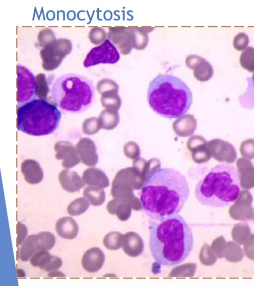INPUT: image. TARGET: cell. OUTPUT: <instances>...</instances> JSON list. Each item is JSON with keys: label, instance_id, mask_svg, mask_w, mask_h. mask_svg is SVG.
Instances as JSON below:
<instances>
[{"label": "cell", "instance_id": "30bf717a", "mask_svg": "<svg viewBox=\"0 0 254 286\" xmlns=\"http://www.w3.org/2000/svg\"><path fill=\"white\" fill-rule=\"evenodd\" d=\"M107 37L122 55L130 53L133 44L131 27H110Z\"/></svg>", "mask_w": 254, "mask_h": 286}, {"label": "cell", "instance_id": "ac0fdd59", "mask_svg": "<svg viewBox=\"0 0 254 286\" xmlns=\"http://www.w3.org/2000/svg\"><path fill=\"white\" fill-rule=\"evenodd\" d=\"M56 230L58 235L64 239L75 238L78 232V225L71 217L65 216L56 222Z\"/></svg>", "mask_w": 254, "mask_h": 286}, {"label": "cell", "instance_id": "d590c367", "mask_svg": "<svg viewBox=\"0 0 254 286\" xmlns=\"http://www.w3.org/2000/svg\"><path fill=\"white\" fill-rule=\"evenodd\" d=\"M107 36L105 29L100 27H92L89 31L88 38L91 43L94 45H100L106 40Z\"/></svg>", "mask_w": 254, "mask_h": 286}, {"label": "cell", "instance_id": "44dd1931", "mask_svg": "<svg viewBox=\"0 0 254 286\" xmlns=\"http://www.w3.org/2000/svg\"><path fill=\"white\" fill-rule=\"evenodd\" d=\"M151 27H131L132 35V48L141 50L144 49L149 42L148 34L153 30Z\"/></svg>", "mask_w": 254, "mask_h": 286}, {"label": "cell", "instance_id": "f6af8a7d", "mask_svg": "<svg viewBox=\"0 0 254 286\" xmlns=\"http://www.w3.org/2000/svg\"><path fill=\"white\" fill-rule=\"evenodd\" d=\"M252 218L254 220V211H253V215Z\"/></svg>", "mask_w": 254, "mask_h": 286}, {"label": "cell", "instance_id": "484cf974", "mask_svg": "<svg viewBox=\"0 0 254 286\" xmlns=\"http://www.w3.org/2000/svg\"><path fill=\"white\" fill-rule=\"evenodd\" d=\"M55 243V236L50 232H40L35 236V245L37 251L50 250Z\"/></svg>", "mask_w": 254, "mask_h": 286}, {"label": "cell", "instance_id": "f1b7e54d", "mask_svg": "<svg viewBox=\"0 0 254 286\" xmlns=\"http://www.w3.org/2000/svg\"><path fill=\"white\" fill-rule=\"evenodd\" d=\"M36 235H29L23 242L20 251L18 258L23 262L27 261L37 251L35 245Z\"/></svg>", "mask_w": 254, "mask_h": 286}, {"label": "cell", "instance_id": "ab89813d", "mask_svg": "<svg viewBox=\"0 0 254 286\" xmlns=\"http://www.w3.org/2000/svg\"><path fill=\"white\" fill-rule=\"evenodd\" d=\"M119 233L112 232L108 233L104 237L103 243L108 249L115 250L119 248Z\"/></svg>", "mask_w": 254, "mask_h": 286}, {"label": "cell", "instance_id": "e0dca14e", "mask_svg": "<svg viewBox=\"0 0 254 286\" xmlns=\"http://www.w3.org/2000/svg\"><path fill=\"white\" fill-rule=\"evenodd\" d=\"M30 262L33 266L39 267L47 272L55 269L58 264L57 256L51 255L48 251L35 253L30 258Z\"/></svg>", "mask_w": 254, "mask_h": 286}, {"label": "cell", "instance_id": "f546056e", "mask_svg": "<svg viewBox=\"0 0 254 286\" xmlns=\"http://www.w3.org/2000/svg\"><path fill=\"white\" fill-rule=\"evenodd\" d=\"M251 233V229L247 224H238L232 228L231 235L237 243L244 244Z\"/></svg>", "mask_w": 254, "mask_h": 286}, {"label": "cell", "instance_id": "f35d334b", "mask_svg": "<svg viewBox=\"0 0 254 286\" xmlns=\"http://www.w3.org/2000/svg\"><path fill=\"white\" fill-rule=\"evenodd\" d=\"M216 258L209 246L205 244L200 253V260L202 263L207 266L212 265L216 261Z\"/></svg>", "mask_w": 254, "mask_h": 286}, {"label": "cell", "instance_id": "ee69618b", "mask_svg": "<svg viewBox=\"0 0 254 286\" xmlns=\"http://www.w3.org/2000/svg\"><path fill=\"white\" fill-rule=\"evenodd\" d=\"M48 276L49 277H65V275L64 273H62L60 271H57V270L50 271L49 273Z\"/></svg>", "mask_w": 254, "mask_h": 286}, {"label": "cell", "instance_id": "6da1fadb", "mask_svg": "<svg viewBox=\"0 0 254 286\" xmlns=\"http://www.w3.org/2000/svg\"><path fill=\"white\" fill-rule=\"evenodd\" d=\"M186 177L171 168H158L144 183L140 200L144 213L154 221L178 214L190 195Z\"/></svg>", "mask_w": 254, "mask_h": 286}, {"label": "cell", "instance_id": "ba28073f", "mask_svg": "<svg viewBox=\"0 0 254 286\" xmlns=\"http://www.w3.org/2000/svg\"><path fill=\"white\" fill-rule=\"evenodd\" d=\"M17 101L19 106L37 98V82L32 72L19 63L17 65Z\"/></svg>", "mask_w": 254, "mask_h": 286}, {"label": "cell", "instance_id": "8992f818", "mask_svg": "<svg viewBox=\"0 0 254 286\" xmlns=\"http://www.w3.org/2000/svg\"><path fill=\"white\" fill-rule=\"evenodd\" d=\"M17 115L18 130L33 136L53 133L58 127L62 116L55 104L38 98L18 106Z\"/></svg>", "mask_w": 254, "mask_h": 286}, {"label": "cell", "instance_id": "7bdbcfd3", "mask_svg": "<svg viewBox=\"0 0 254 286\" xmlns=\"http://www.w3.org/2000/svg\"><path fill=\"white\" fill-rule=\"evenodd\" d=\"M16 232L17 234V245H20L23 242L28 234V229L26 225L18 222L16 226Z\"/></svg>", "mask_w": 254, "mask_h": 286}, {"label": "cell", "instance_id": "60d3db41", "mask_svg": "<svg viewBox=\"0 0 254 286\" xmlns=\"http://www.w3.org/2000/svg\"><path fill=\"white\" fill-rule=\"evenodd\" d=\"M249 38L245 33H238L234 38L233 46L238 51L245 50L249 44Z\"/></svg>", "mask_w": 254, "mask_h": 286}, {"label": "cell", "instance_id": "9a60e30c", "mask_svg": "<svg viewBox=\"0 0 254 286\" xmlns=\"http://www.w3.org/2000/svg\"><path fill=\"white\" fill-rule=\"evenodd\" d=\"M59 180L62 188L70 193L79 191L86 185L83 179L76 172L67 169L59 173Z\"/></svg>", "mask_w": 254, "mask_h": 286}, {"label": "cell", "instance_id": "cb8c5ba5", "mask_svg": "<svg viewBox=\"0 0 254 286\" xmlns=\"http://www.w3.org/2000/svg\"><path fill=\"white\" fill-rule=\"evenodd\" d=\"M54 78L53 75H50L47 78L46 75L43 73H39L36 75L37 98L47 100L50 92V85L52 84Z\"/></svg>", "mask_w": 254, "mask_h": 286}, {"label": "cell", "instance_id": "74e56055", "mask_svg": "<svg viewBox=\"0 0 254 286\" xmlns=\"http://www.w3.org/2000/svg\"><path fill=\"white\" fill-rule=\"evenodd\" d=\"M226 241L223 236L215 239L211 245V250L217 258L221 259L224 257V251Z\"/></svg>", "mask_w": 254, "mask_h": 286}, {"label": "cell", "instance_id": "9c48e42d", "mask_svg": "<svg viewBox=\"0 0 254 286\" xmlns=\"http://www.w3.org/2000/svg\"><path fill=\"white\" fill-rule=\"evenodd\" d=\"M120 58L117 48L107 39L90 50L83 62V66L89 68L100 64H113L117 63Z\"/></svg>", "mask_w": 254, "mask_h": 286}, {"label": "cell", "instance_id": "7402d4cb", "mask_svg": "<svg viewBox=\"0 0 254 286\" xmlns=\"http://www.w3.org/2000/svg\"><path fill=\"white\" fill-rule=\"evenodd\" d=\"M195 78L200 81L209 80L213 74V69L211 65L205 59L201 57L199 61L193 68Z\"/></svg>", "mask_w": 254, "mask_h": 286}, {"label": "cell", "instance_id": "2e32d148", "mask_svg": "<svg viewBox=\"0 0 254 286\" xmlns=\"http://www.w3.org/2000/svg\"><path fill=\"white\" fill-rule=\"evenodd\" d=\"M21 170L25 181L30 184L41 182L44 177L43 169L35 160L27 159L21 163Z\"/></svg>", "mask_w": 254, "mask_h": 286}, {"label": "cell", "instance_id": "836d02e7", "mask_svg": "<svg viewBox=\"0 0 254 286\" xmlns=\"http://www.w3.org/2000/svg\"><path fill=\"white\" fill-rule=\"evenodd\" d=\"M240 63L242 68L249 72H254V48L248 47L242 52Z\"/></svg>", "mask_w": 254, "mask_h": 286}, {"label": "cell", "instance_id": "52a82bcc", "mask_svg": "<svg viewBox=\"0 0 254 286\" xmlns=\"http://www.w3.org/2000/svg\"><path fill=\"white\" fill-rule=\"evenodd\" d=\"M72 50L71 41L61 38L42 48L40 51L42 67L46 71L57 69L66 55Z\"/></svg>", "mask_w": 254, "mask_h": 286}, {"label": "cell", "instance_id": "4dcf8cb0", "mask_svg": "<svg viewBox=\"0 0 254 286\" xmlns=\"http://www.w3.org/2000/svg\"><path fill=\"white\" fill-rule=\"evenodd\" d=\"M101 103L106 109L118 111L121 106V99L117 93H105L101 95Z\"/></svg>", "mask_w": 254, "mask_h": 286}, {"label": "cell", "instance_id": "5b68a950", "mask_svg": "<svg viewBox=\"0 0 254 286\" xmlns=\"http://www.w3.org/2000/svg\"><path fill=\"white\" fill-rule=\"evenodd\" d=\"M55 105L66 112L80 113L92 104L95 96L93 83L86 77L66 73L56 78L51 89Z\"/></svg>", "mask_w": 254, "mask_h": 286}, {"label": "cell", "instance_id": "4316f807", "mask_svg": "<svg viewBox=\"0 0 254 286\" xmlns=\"http://www.w3.org/2000/svg\"><path fill=\"white\" fill-rule=\"evenodd\" d=\"M83 194L90 204L94 206L101 205L105 200V193L104 190L97 186H89L85 188Z\"/></svg>", "mask_w": 254, "mask_h": 286}, {"label": "cell", "instance_id": "603a6c76", "mask_svg": "<svg viewBox=\"0 0 254 286\" xmlns=\"http://www.w3.org/2000/svg\"><path fill=\"white\" fill-rule=\"evenodd\" d=\"M248 83L245 91L238 97L241 107L247 109H254V72L247 77Z\"/></svg>", "mask_w": 254, "mask_h": 286}, {"label": "cell", "instance_id": "5bb4252c", "mask_svg": "<svg viewBox=\"0 0 254 286\" xmlns=\"http://www.w3.org/2000/svg\"><path fill=\"white\" fill-rule=\"evenodd\" d=\"M105 261V255L102 251L98 247H92L83 254L82 266L83 269L89 273L98 271Z\"/></svg>", "mask_w": 254, "mask_h": 286}, {"label": "cell", "instance_id": "ffe728a7", "mask_svg": "<svg viewBox=\"0 0 254 286\" xmlns=\"http://www.w3.org/2000/svg\"><path fill=\"white\" fill-rule=\"evenodd\" d=\"M175 132L181 137H188L194 132L196 128V121L193 116L188 114L176 120L173 125Z\"/></svg>", "mask_w": 254, "mask_h": 286}, {"label": "cell", "instance_id": "7c38bea8", "mask_svg": "<svg viewBox=\"0 0 254 286\" xmlns=\"http://www.w3.org/2000/svg\"><path fill=\"white\" fill-rule=\"evenodd\" d=\"M54 149L56 152V158L62 160V164L64 168H71L79 163L80 159L76 147L70 142L59 141L55 143Z\"/></svg>", "mask_w": 254, "mask_h": 286}, {"label": "cell", "instance_id": "e575fe53", "mask_svg": "<svg viewBox=\"0 0 254 286\" xmlns=\"http://www.w3.org/2000/svg\"><path fill=\"white\" fill-rule=\"evenodd\" d=\"M97 91L101 95L109 92L118 93L119 86L116 82L110 78H103L96 85Z\"/></svg>", "mask_w": 254, "mask_h": 286}, {"label": "cell", "instance_id": "d6a6232c", "mask_svg": "<svg viewBox=\"0 0 254 286\" xmlns=\"http://www.w3.org/2000/svg\"><path fill=\"white\" fill-rule=\"evenodd\" d=\"M57 40L54 31L50 28H45L41 30L37 35V42L35 47L37 48H43Z\"/></svg>", "mask_w": 254, "mask_h": 286}, {"label": "cell", "instance_id": "4fadbf2b", "mask_svg": "<svg viewBox=\"0 0 254 286\" xmlns=\"http://www.w3.org/2000/svg\"><path fill=\"white\" fill-rule=\"evenodd\" d=\"M76 148L80 160L85 165L94 167L98 161L96 145L89 138H81L77 143Z\"/></svg>", "mask_w": 254, "mask_h": 286}, {"label": "cell", "instance_id": "b9f144b4", "mask_svg": "<svg viewBox=\"0 0 254 286\" xmlns=\"http://www.w3.org/2000/svg\"><path fill=\"white\" fill-rule=\"evenodd\" d=\"M244 251L249 259L254 260V234L251 235L244 243Z\"/></svg>", "mask_w": 254, "mask_h": 286}, {"label": "cell", "instance_id": "1f68e13d", "mask_svg": "<svg viewBox=\"0 0 254 286\" xmlns=\"http://www.w3.org/2000/svg\"><path fill=\"white\" fill-rule=\"evenodd\" d=\"M90 204L86 198L83 197L77 198L71 202L68 206L67 213L71 216L79 215L87 211L89 207Z\"/></svg>", "mask_w": 254, "mask_h": 286}, {"label": "cell", "instance_id": "8fae6325", "mask_svg": "<svg viewBox=\"0 0 254 286\" xmlns=\"http://www.w3.org/2000/svg\"><path fill=\"white\" fill-rule=\"evenodd\" d=\"M252 197L247 191H242L235 203L229 210L230 216L236 220H246L252 218L253 210Z\"/></svg>", "mask_w": 254, "mask_h": 286}, {"label": "cell", "instance_id": "3957f363", "mask_svg": "<svg viewBox=\"0 0 254 286\" xmlns=\"http://www.w3.org/2000/svg\"><path fill=\"white\" fill-rule=\"evenodd\" d=\"M147 99L156 113L168 119L184 116L192 101L191 91L183 81L165 74H159L151 81Z\"/></svg>", "mask_w": 254, "mask_h": 286}, {"label": "cell", "instance_id": "8d00e7d4", "mask_svg": "<svg viewBox=\"0 0 254 286\" xmlns=\"http://www.w3.org/2000/svg\"><path fill=\"white\" fill-rule=\"evenodd\" d=\"M101 129L99 119L91 117L84 120L82 124V131L87 135L96 134Z\"/></svg>", "mask_w": 254, "mask_h": 286}, {"label": "cell", "instance_id": "d6986e66", "mask_svg": "<svg viewBox=\"0 0 254 286\" xmlns=\"http://www.w3.org/2000/svg\"><path fill=\"white\" fill-rule=\"evenodd\" d=\"M82 179L86 184L105 188L109 186V181L105 173L94 167L86 169L83 173Z\"/></svg>", "mask_w": 254, "mask_h": 286}, {"label": "cell", "instance_id": "83f0119b", "mask_svg": "<svg viewBox=\"0 0 254 286\" xmlns=\"http://www.w3.org/2000/svg\"><path fill=\"white\" fill-rule=\"evenodd\" d=\"M244 252L242 248L236 242L229 241L224 251V257L230 262L237 263L244 258Z\"/></svg>", "mask_w": 254, "mask_h": 286}, {"label": "cell", "instance_id": "d4e9b609", "mask_svg": "<svg viewBox=\"0 0 254 286\" xmlns=\"http://www.w3.org/2000/svg\"><path fill=\"white\" fill-rule=\"evenodd\" d=\"M98 119L101 129L108 130L116 128L120 122L118 112L109 109L102 111Z\"/></svg>", "mask_w": 254, "mask_h": 286}, {"label": "cell", "instance_id": "7a4b0ae2", "mask_svg": "<svg viewBox=\"0 0 254 286\" xmlns=\"http://www.w3.org/2000/svg\"><path fill=\"white\" fill-rule=\"evenodd\" d=\"M149 246L151 255L159 265L172 266L184 261L193 245L191 229L178 214L150 223Z\"/></svg>", "mask_w": 254, "mask_h": 286}, {"label": "cell", "instance_id": "277c9868", "mask_svg": "<svg viewBox=\"0 0 254 286\" xmlns=\"http://www.w3.org/2000/svg\"><path fill=\"white\" fill-rule=\"evenodd\" d=\"M240 187V173L237 169L230 164H219L197 183L194 194L200 204L220 208L236 200Z\"/></svg>", "mask_w": 254, "mask_h": 286}]
</instances>
